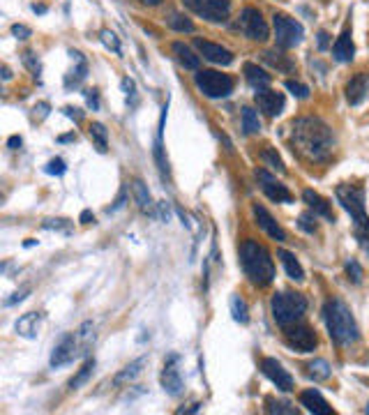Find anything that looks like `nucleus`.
I'll list each match as a JSON object with an SVG mask.
<instances>
[{"mask_svg": "<svg viewBox=\"0 0 369 415\" xmlns=\"http://www.w3.org/2000/svg\"><path fill=\"white\" fill-rule=\"evenodd\" d=\"M12 32L19 39H26V37H30V28H26V26H19V23H16V26H12Z\"/></svg>", "mask_w": 369, "mask_h": 415, "instance_id": "45", "label": "nucleus"}, {"mask_svg": "<svg viewBox=\"0 0 369 415\" xmlns=\"http://www.w3.org/2000/svg\"><path fill=\"white\" fill-rule=\"evenodd\" d=\"M307 376L311 381H325L328 376H330V364H328L325 360H314L307 364Z\"/></svg>", "mask_w": 369, "mask_h": 415, "instance_id": "30", "label": "nucleus"}, {"mask_svg": "<svg viewBox=\"0 0 369 415\" xmlns=\"http://www.w3.org/2000/svg\"><path fill=\"white\" fill-rule=\"evenodd\" d=\"M286 91H291L295 97H300V100H305V97L309 95V88L302 86L300 81H286Z\"/></svg>", "mask_w": 369, "mask_h": 415, "instance_id": "40", "label": "nucleus"}, {"mask_svg": "<svg viewBox=\"0 0 369 415\" xmlns=\"http://www.w3.org/2000/svg\"><path fill=\"white\" fill-rule=\"evenodd\" d=\"M44 229H53V231H65V233H70L72 231V226L67 219H48V222H44Z\"/></svg>", "mask_w": 369, "mask_h": 415, "instance_id": "43", "label": "nucleus"}, {"mask_svg": "<svg viewBox=\"0 0 369 415\" xmlns=\"http://www.w3.org/2000/svg\"><path fill=\"white\" fill-rule=\"evenodd\" d=\"M102 42L111 48V51H116V53H120V42H118V37L113 35L111 30H102Z\"/></svg>", "mask_w": 369, "mask_h": 415, "instance_id": "42", "label": "nucleus"}, {"mask_svg": "<svg viewBox=\"0 0 369 415\" xmlns=\"http://www.w3.org/2000/svg\"><path fill=\"white\" fill-rule=\"evenodd\" d=\"M367 93H369V74L360 72V74H356L354 79L349 81V86H347V100H349V104L358 107V104L367 97Z\"/></svg>", "mask_w": 369, "mask_h": 415, "instance_id": "18", "label": "nucleus"}, {"mask_svg": "<svg viewBox=\"0 0 369 415\" xmlns=\"http://www.w3.org/2000/svg\"><path fill=\"white\" fill-rule=\"evenodd\" d=\"M238 30L245 32L250 39H257V42H266L270 35L268 23L264 21V16H261L257 7H245L240 21H238Z\"/></svg>", "mask_w": 369, "mask_h": 415, "instance_id": "9", "label": "nucleus"}, {"mask_svg": "<svg viewBox=\"0 0 369 415\" xmlns=\"http://www.w3.org/2000/svg\"><path fill=\"white\" fill-rule=\"evenodd\" d=\"M74 138H77V136H74V134H67V136H60V141L65 143V141H74Z\"/></svg>", "mask_w": 369, "mask_h": 415, "instance_id": "57", "label": "nucleus"}, {"mask_svg": "<svg viewBox=\"0 0 369 415\" xmlns=\"http://www.w3.org/2000/svg\"><path fill=\"white\" fill-rule=\"evenodd\" d=\"M298 226L305 233H316V219L311 217L309 213H305V215H300V219H298Z\"/></svg>", "mask_w": 369, "mask_h": 415, "instance_id": "41", "label": "nucleus"}, {"mask_svg": "<svg viewBox=\"0 0 369 415\" xmlns=\"http://www.w3.org/2000/svg\"><path fill=\"white\" fill-rule=\"evenodd\" d=\"M162 388L167 390L169 395H180L183 393V378H180L178 371V355H169L167 364L162 369Z\"/></svg>", "mask_w": 369, "mask_h": 415, "instance_id": "16", "label": "nucleus"}, {"mask_svg": "<svg viewBox=\"0 0 369 415\" xmlns=\"http://www.w3.org/2000/svg\"><path fill=\"white\" fill-rule=\"evenodd\" d=\"M65 171H67V166H65L63 159H51L46 164V173H51V176H63Z\"/></svg>", "mask_w": 369, "mask_h": 415, "instance_id": "44", "label": "nucleus"}, {"mask_svg": "<svg viewBox=\"0 0 369 415\" xmlns=\"http://www.w3.org/2000/svg\"><path fill=\"white\" fill-rule=\"evenodd\" d=\"M254 100H257L259 109L270 118H277L284 111V95L277 91H268V88H264V91H259L257 95H254Z\"/></svg>", "mask_w": 369, "mask_h": 415, "instance_id": "15", "label": "nucleus"}, {"mask_svg": "<svg viewBox=\"0 0 369 415\" xmlns=\"http://www.w3.org/2000/svg\"><path fill=\"white\" fill-rule=\"evenodd\" d=\"M160 208H162V217H164V222H169V208H167V203H160Z\"/></svg>", "mask_w": 369, "mask_h": 415, "instance_id": "53", "label": "nucleus"}, {"mask_svg": "<svg viewBox=\"0 0 369 415\" xmlns=\"http://www.w3.org/2000/svg\"><path fill=\"white\" fill-rule=\"evenodd\" d=\"M302 199H305L307 206L314 210V215H321V217L328 219V222H335V215H332L330 203H328L321 197V194H316V192H311V190H305V192H302Z\"/></svg>", "mask_w": 369, "mask_h": 415, "instance_id": "21", "label": "nucleus"}, {"mask_svg": "<svg viewBox=\"0 0 369 415\" xmlns=\"http://www.w3.org/2000/svg\"><path fill=\"white\" fill-rule=\"evenodd\" d=\"M125 201H127V194H125V190H122V192H120V197L116 199V206L109 208V210H106V213H109V215H111V213H116V210H120L122 206H125Z\"/></svg>", "mask_w": 369, "mask_h": 415, "instance_id": "46", "label": "nucleus"}, {"mask_svg": "<svg viewBox=\"0 0 369 415\" xmlns=\"http://www.w3.org/2000/svg\"><path fill=\"white\" fill-rule=\"evenodd\" d=\"M337 201L354 219V235L360 249L369 256V217L365 213V190L358 185H339L337 187Z\"/></svg>", "mask_w": 369, "mask_h": 415, "instance_id": "2", "label": "nucleus"}, {"mask_svg": "<svg viewBox=\"0 0 369 415\" xmlns=\"http://www.w3.org/2000/svg\"><path fill=\"white\" fill-rule=\"evenodd\" d=\"M90 138H93V143H95L97 150L106 152V148H109V134H106L104 125H100V123L90 125Z\"/></svg>", "mask_w": 369, "mask_h": 415, "instance_id": "28", "label": "nucleus"}, {"mask_svg": "<svg viewBox=\"0 0 369 415\" xmlns=\"http://www.w3.org/2000/svg\"><path fill=\"white\" fill-rule=\"evenodd\" d=\"M242 129H245V134H257L261 129L259 116L254 109H242Z\"/></svg>", "mask_w": 369, "mask_h": 415, "instance_id": "31", "label": "nucleus"}, {"mask_svg": "<svg viewBox=\"0 0 369 415\" xmlns=\"http://www.w3.org/2000/svg\"><path fill=\"white\" fill-rule=\"evenodd\" d=\"M277 258L282 261L284 270H286V275L291 277V279H295V282H302V279H305V270H302V265L298 263V258H295V256L291 254V251L280 249V251H277Z\"/></svg>", "mask_w": 369, "mask_h": 415, "instance_id": "24", "label": "nucleus"}, {"mask_svg": "<svg viewBox=\"0 0 369 415\" xmlns=\"http://www.w3.org/2000/svg\"><path fill=\"white\" fill-rule=\"evenodd\" d=\"M169 26L174 30H178V32H194V23L187 19V16L178 14V12L169 14Z\"/></svg>", "mask_w": 369, "mask_h": 415, "instance_id": "32", "label": "nucleus"}, {"mask_svg": "<svg viewBox=\"0 0 369 415\" xmlns=\"http://www.w3.org/2000/svg\"><path fill=\"white\" fill-rule=\"evenodd\" d=\"M122 91H125L127 95L134 93V81L132 79H122Z\"/></svg>", "mask_w": 369, "mask_h": 415, "instance_id": "48", "label": "nucleus"}, {"mask_svg": "<svg viewBox=\"0 0 369 415\" xmlns=\"http://www.w3.org/2000/svg\"><path fill=\"white\" fill-rule=\"evenodd\" d=\"M143 5H150V7H155V5H162V0H141Z\"/></svg>", "mask_w": 369, "mask_h": 415, "instance_id": "54", "label": "nucleus"}, {"mask_svg": "<svg viewBox=\"0 0 369 415\" xmlns=\"http://www.w3.org/2000/svg\"><path fill=\"white\" fill-rule=\"evenodd\" d=\"M284 339H286V344L298 353H309L316 348L314 330L307 328V325H300V323H293V325H289V328H284Z\"/></svg>", "mask_w": 369, "mask_h": 415, "instance_id": "10", "label": "nucleus"}, {"mask_svg": "<svg viewBox=\"0 0 369 415\" xmlns=\"http://www.w3.org/2000/svg\"><path fill=\"white\" fill-rule=\"evenodd\" d=\"M270 307H273V316H275L277 325L289 328V325L302 321V316H305V312H307V300H305V296H300V293L284 291V293H275Z\"/></svg>", "mask_w": 369, "mask_h": 415, "instance_id": "5", "label": "nucleus"}, {"mask_svg": "<svg viewBox=\"0 0 369 415\" xmlns=\"http://www.w3.org/2000/svg\"><path fill=\"white\" fill-rule=\"evenodd\" d=\"M266 411L268 413H286V415H295L298 411L291 409V404H286V402H273V400H266Z\"/></svg>", "mask_w": 369, "mask_h": 415, "instance_id": "37", "label": "nucleus"}, {"mask_svg": "<svg viewBox=\"0 0 369 415\" xmlns=\"http://www.w3.org/2000/svg\"><path fill=\"white\" fill-rule=\"evenodd\" d=\"M81 222H84V224H90V222H95L93 213H90V210H84V213H81Z\"/></svg>", "mask_w": 369, "mask_h": 415, "instance_id": "51", "label": "nucleus"}, {"mask_svg": "<svg viewBox=\"0 0 369 415\" xmlns=\"http://www.w3.org/2000/svg\"><path fill=\"white\" fill-rule=\"evenodd\" d=\"M365 411H367V413H369V404H367V409H365Z\"/></svg>", "mask_w": 369, "mask_h": 415, "instance_id": "58", "label": "nucleus"}, {"mask_svg": "<svg viewBox=\"0 0 369 415\" xmlns=\"http://www.w3.org/2000/svg\"><path fill=\"white\" fill-rule=\"evenodd\" d=\"M264 60L270 65V67H275V70H280V72H293L295 70V62L289 58V55H282V53H277V51H266L264 53Z\"/></svg>", "mask_w": 369, "mask_h": 415, "instance_id": "26", "label": "nucleus"}, {"mask_svg": "<svg viewBox=\"0 0 369 415\" xmlns=\"http://www.w3.org/2000/svg\"><path fill=\"white\" fill-rule=\"evenodd\" d=\"M261 371H264L266 376L277 386V390H282V393H291L293 390L291 374L286 371L282 367V362H277L275 357H264V360H261Z\"/></svg>", "mask_w": 369, "mask_h": 415, "instance_id": "11", "label": "nucleus"}, {"mask_svg": "<svg viewBox=\"0 0 369 415\" xmlns=\"http://www.w3.org/2000/svg\"><path fill=\"white\" fill-rule=\"evenodd\" d=\"M347 275L354 284H360V279H363V268H360V263L356 261V258L347 261Z\"/></svg>", "mask_w": 369, "mask_h": 415, "instance_id": "38", "label": "nucleus"}, {"mask_svg": "<svg viewBox=\"0 0 369 415\" xmlns=\"http://www.w3.org/2000/svg\"><path fill=\"white\" fill-rule=\"evenodd\" d=\"M39 321H42V314H39V312L23 314L21 319L16 321V332H19L21 337H26V339H35L37 330H39Z\"/></svg>", "mask_w": 369, "mask_h": 415, "instance_id": "22", "label": "nucleus"}, {"mask_svg": "<svg viewBox=\"0 0 369 415\" xmlns=\"http://www.w3.org/2000/svg\"><path fill=\"white\" fill-rule=\"evenodd\" d=\"M7 145H10L12 150H19L21 148V136H12L10 141H7Z\"/></svg>", "mask_w": 369, "mask_h": 415, "instance_id": "50", "label": "nucleus"}, {"mask_svg": "<svg viewBox=\"0 0 369 415\" xmlns=\"http://www.w3.org/2000/svg\"><path fill=\"white\" fill-rule=\"evenodd\" d=\"M300 404L314 415H332V409L328 406V402L323 400V395L318 390H305L300 395Z\"/></svg>", "mask_w": 369, "mask_h": 415, "instance_id": "19", "label": "nucleus"}, {"mask_svg": "<svg viewBox=\"0 0 369 415\" xmlns=\"http://www.w3.org/2000/svg\"><path fill=\"white\" fill-rule=\"evenodd\" d=\"M23 62H26V67L32 72V77L39 79V72H42V65H39V60L35 58V55H32L30 51H26V53H23Z\"/></svg>", "mask_w": 369, "mask_h": 415, "instance_id": "39", "label": "nucleus"}, {"mask_svg": "<svg viewBox=\"0 0 369 415\" xmlns=\"http://www.w3.org/2000/svg\"><path fill=\"white\" fill-rule=\"evenodd\" d=\"M257 178L261 180V190H264V194H266L270 201H275V203H291L293 201L291 192L286 190V185L277 183L266 169H259L257 171Z\"/></svg>", "mask_w": 369, "mask_h": 415, "instance_id": "12", "label": "nucleus"}, {"mask_svg": "<svg viewBox=\"0 0 369 415\" xmlns=\"http://www.w3.org/2000/svg\"><path fill=\"white\" fill-rule=\"evenodd\" d=\"M86 72H88V65H86V60H84V55H79V67L72 72V77H67V81H65V84H67L70 88H72V86H79L81 81L86 79Z\"/></svg>", "mask_w": 369, "mask_h": 415, "instance_id": "35", "label": "nucleus"}, {"mask_svg": "<svg viewBox=\"0 0 369 415\" xmlns=\"http://www.w3.org/2000/svg\"><path fill=\"white\" fill-rule=\"evenodd\" d=\"M183 3L194 14H199L212 23H224L228 14H231V3L228 0H183Z\"/></svg>", "mask_w": 369, "mask_h": 415, "instance_id": "8", "label": "nucleus"}, {"mask_svg": "<svg viewBox=\"0 0 369 415\" xmlns=\"http://www.w3.org/2000/svg\"><path fill=\"white\" fill-rule=\"evenodd\" d=\"M332 55L339 62H351L356 55V46H354V37H351V28H344L342 35L337 37V42L332 46Z\"/></svg>", "mask_w": 369, "mask_h": 415, "instance_id": "20", "label": "nucleus"}, {"mask_svg": "<svg viewBox=\"0 0 369 415\" xmlns=\"http://www.w3.org/2000/svg\"><path fill=\"white\" fill-rule=\"evenodd\" d=\"M240 263L254 286H268L275 279V263L268 249L254 240H245L240 247Z\"/></svg>", "mask_w": 369, "mask_h": 415, "instance_id": "4", "label": "nucleus"}, {"mask_svg": "<svg viewBox=\"0 0 369 415\" xmlns=\"http://www.w3.org/2000/svg\"><path fill=\"white\" fill-rule=\"evenodd\" d=\"M32 10H35L37 14H44V12H46V7H42V5H32Z\"/></svg>", "mask_w": 369, "mask_h": 415, "instance_id": "55", "label": "nucleus"}, {"mask_svg": "<svg viewBox=\"0 0 369 415\" xmlns=\"http://www.w3.org/2000/svg\"><path fill=\"white\" fill-rule=\"evenodd\" d=\"M231 314H233V319L238 321V323H247V303L240 298V296H233L231 298Z\"/></svg>", "mask_w": 369, "mask_h": 415, "instance_id": "34", "label": "nucleus"}, {"mask_svg": "<svg viewBox=\"0 0 369 415\" xmlns=\"http://www.w3.org/2000/svg\"><path fill=\"white\" fill-rule=\"evenodd\" d=\"M273 26H275V39L280 48H293L295 44H300L305 30L295 19L286 14H275L273 16Z\"/></svg>", "mask_w": 369, "mask_h": 415, "instance_id": "7", "label": "nucleus"}, {"mask_svg": "<svg viewBox=\"0 0 369 415\" xmlns=\"http://www.w3.org/2000/svg\"><path fill=\"white\" fill-rule=\"evenodd\" d=\"M199 91L210 97V100H219V97H226L233 93V79L228 74H219L215 70H201L199 74L194 77Z\"/></svg>", "mask_w": 369, "mask_h": 415, "instance_id": "6", "label": "nucleus"}, {"mask_svg": "<svg viewBox=\"0 0 369 415\" xmlns=\"http://www.w3.org/2000/svg\"><path fill=\"white\" fill-rule=\"evenodd\" d=\"M245 77H247V84L252 88H257V91H264V88L270 86V81H273V77H270L266 70H261L259 65H252V62L245 65Z\"/></svg>", "mask_w": 369, "mask_h": 415, "instance_id": "23", "label": "nucleus"}, {"mask_svg": "<svg viewBox=\"0 0 369 415\" xmlns=\"http://www.w3.org/2000/svg\"><path fill=\"white\" fill-rule=\"evenodd\" d=\"M145 364V360L143 357H138L136 362H132V364H127L125 369H122L118 376H116V383H125V381H132L134 376H138V374H141V367Z\"/></svg>", "mask_w": 369, "mask_h": 415, "instance_id": "33", "label": "nucleus"}, {"mask_svg": "<svg viewBox=\"0 0 369 415\" xmlns=\"http://www.w3.org/2000/svg\"><path fill=\"white\" fill-rule=\"evenodd\" d=\"M261 157H264V162L266 164L270 166V169H275V171H280V173H284L286 171V166H284V162L280 159V154H277L273 148H268V150H264V154H261Z\"/></svg>", "mask_w": 369, "mask_h": 415, "instance_id": "36", "label": "nucleus"}, {"mask_svg": "<svg viewBox=\"0 0 369 415\" xmlns=\"http://www.w3.org/2000/svg\"><path fill=\"white\" fill-rule=\"evenodd\" d=\"M323 319L328 325V335L337 346H349L358 339V325L351 309L342 300L332 298L323 307Z\"/></svg>", "mask_w": 369, "mask_h": 415, "instance_id": "3", "label": "nucleus"}, {"mask_svg": "<svg viewBox=\"0 0 369 415\" xmlns=\"http://www.w3.org/2000/svg\"><path fill=\"white\" fill-rule=\"evenodd\" d=\"M318 46L321 48L328 46V32H318Z\"/></svg>", "mask_w": 369, "mask_h": 415, "instance_id": "52", "label": "nucleus"}, {"mask_svg": "<svg viewBox=\"0 0 369 415\" xmlns=\"http://www.w3.org/2000/svg\"><path fill=\"white\" fill-rule=\"evenodd\" d=\"M79 348H77V335H72V332H67V335H63V339L56 344L53 353H51V367H63V364H70L74 357H77Z\"/></svg>", "mask_w": 369, "mask_h": 415, "instance_id": "13", "label": "nucleus"}, {"mask_svg": "<svg viewBox=\"0 0 369 415\" xmlns=\"http://www.w3.org/2000/svg\"><path fill=\"white\" fill-rule=\"evenodd\" d=\"M174 53H176L178 62L183 65L185 70H199L201 60H199V55H194V53H192V48H187L185 44L176 42V44H174Z\"/></svg>", "mask_w": 369, "mask_h": 415, "instance_id": "25", "label": "nucleus"}, {"mask_svg": "<svg viewBox=\"0 0 369 415\" xmlns=\"http://www.w3.org/2000/svg\"><path fill=\"white\" fill-rule=\"evenodd\" d=\"M65 116H70V118H74V120H81V118H84V113H81V109L65 107Z\"/></svg>", "mask_w": 369, "mask_h": 415, "instance_id": "47", "label": "nucleus"}, {"mask_svg": "<svg viewBox=\"0 0 369 415\" xmlns=\"http://www.w3.org/2000/svg\"><path fill=\"white\" fill-rule=\"evenodd\" d=\"M194 46L199 48V53L203 55L206 60L215 62V65H231L233 62V53L228 51V48L219 46V44H212V42H206V39H194Z\"/></svg>", "mask_w": 369, "mask_h": 415, "instance_id": "14", "label": "nucleus"}, {"mask_svg": "<svg viewBox=\"0 0 369 415\" xmlns=\"http://www.w3.org/2000/svg\"><path fill=\"white\" fill-rule=\"evenodd\" d=\"M291 145L309 162H328L335 150V138L323 120L298 118L291 125Z\"/></svg>", "mask_w": 369, "mask_h": 415, "instance_id": "1", "label": "nucleus"}, {"mask_svg": "<svg viewBox=\"0 0 369 415\" xmlns=\"http://www.w3.org/2000/svg\"><path fill=\"white\" fill-rule=\"evenodd\" d=\"M93 371H95V360H93V357H88V360L84 362V367L79 369L77 376L70 381V388L72 390H79L84 383H88V378L93 376Z\"/></svg>", "mask_w": 369, "mask_h": 415, "instance_id": "29", "label": "nucleus"}, {"mask_svg": "<svg viewBox=\"0 0 369 415\" xmlns=\"http://www.w3.org/2000/svg\"><path fill=\"white\" fill-rule=\"evenodd\" d=\"M3 79L7 81V79H12V72H10V67H3Z\"/></svg>", "mask_w": 369, "mask_h": 415, "instance_id": "56", "label": "nucleus"}, {"mask_svg": "<svg viewBox=\"0 0 369 415\" xmlns=\"http://www.w3.org/2000/svg\"><path fill=\"white\" fill-rule=\"evenodd\" d=\"M254 215H257V222H259V226H261V229H264L268 235H270V238L277 240V242H284V240H286V233H284V229H282L280 224L275 222L273 215H270L264 206H254Z\"/></svg>", "mask_w": 369, "mask_h": 415, "instance_id": "17", "label": "nucleus"}, {"mask_svg": "<svg viewBox=\"0 0 369 415\" xmlns=\"http://www.w3.org/2000/svg\"><path fill=\"white\" fill-rule=\"evenodd\" d=\"M132 192H134V201L138 203V208L148 213V210L153 208V199H150V192H148V187L141 180H134L132 183Z\"/></svg>", "mask_w": 369, "mask_h": 415, "instance_id": "27", "label": "nucleus"}, {"mask_svg": "<svg viewBox=\"0 0 369 415\" xmlns=\"http://www.w3.org/2000/svg\"><path fill=\"white\" fill-rule=\"evenodd\" d=\"M88 104H90L93 109L100 107V102H97V93H95V91H88Z\"/></svg>", "mask_w": 369, "mask_h": 415, "instance_id": "49", "label": "nucleus"}]
</instances>
